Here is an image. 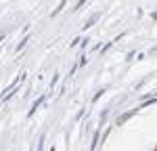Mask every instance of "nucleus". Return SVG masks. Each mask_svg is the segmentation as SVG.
<instances>
[{"label": "nucleus", "instance_id": "nucleus-2", "mask_svg": "<svg viewBox=\"0 0 157 151\" xmlns=\"http://www.w3.org/2000/svg\"><path fill=\"white\" fill-rule=\"evenodd\" d=\"M65 4H67V0H61V2H59V6H57V9L52 11V17H55V15H59V13L63 11V9H65Z\"/></svg>", "mask_w": 157, "mask_h": 151}, {"label": "nucleus", "instance_id": "nucleus-4", "mask_svg": "<svg viewBox=\"0 0 157 151\" xmlns=\"http://www.w3.org/2000/svg\"><path fill=\"white\" fill-rule=\"evenodd\" d=\"M98 19V15H92V17H90V19H88V21H86V25H84V29H88V27H90V25L94 23V21H97Z\"/></svg>", "mask_w": 157, "mask_h": 151}, {"label": "nucleus", "instance_id": "nucleus-1", "mask_svg": "<svg viewBox=\"0 0 157 151\" xmlns=\"http://www.w3.org/2000/svg\"><path fill=\"white\" fill-rule=\"evenodd\" d=\"M134 113H136V109H130V111L121 113L120 118L115 120V124H117V126H124V124H126V122H128V120H130V118H132V115H134Z\"/></svg>", "mask_w": 157, "mask_h": 151}, {"label": "nucleus", "instance_id": "nucleus-3", "mask_svg": "<svg viewBox=\"0 0 157 151\" xmlns=\"http://www.w3.org/2000/svg\"><path fill=\"white\" fill-rule=\"evenodd\" d=\"M42 101H44V97H40V99H38L36 103H34V105H32V109H29V115H34V111H36V109H38V105H40V103H42Z\"/></svg>", "mask_w": 157, "mask_h": 151}, {"label": "nucleus", "instance_id": "nucleus-6", "mask_svg": "<svg viewBox=\"0 0 157 151\" xmlns=\"http://www.w3.org/2000/svg\"><path fill=\"white\" fill-rule=\"evenodd\" d=\"M86 0H80V2H78V4H75V9H80V6H82V4H84Z\"/></svg>", "mask_w": 157, "mask_h": 151}, {"label": "nucleus", "instance_id": "nucleus-5", "mask_svg": "<svg viewBox=\"0 0 157 151\" xmlns=\"http://www.w3.org/2000/svg\"><path fill=\"white\" fill-rule=\"evenodd\" d=\"M25 44H27V38H23V40H21V42H19V46H17V50H21L25 46Z\"/></svg>", "mask_w": 157, "mask_h": 151}, {"label": "nucleus", "instance_id": "nucleus-7", "mask_svg": "<svg viewBox=\"0 0 157 151\" xmlns=\"http://www.w3.org/2000/svg\"><path fill=\"white\" fill-rule=\"evenodd\" d=\"M155 151H157V149H155Z\"/></svg>", "mask_w": 157, "mask_h": 151}]
</instances>
